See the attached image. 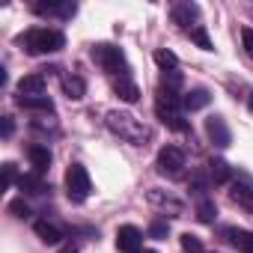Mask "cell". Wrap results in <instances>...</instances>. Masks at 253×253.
I'll return each mask as SVG.
<instances>
[{"mask_svg": "<svg viewBox=\"0 0 253 253\" xmlns=\"http://www.w3.org/2000/svg\"><path fill=\"white\" fill-rule=\"evenodd\" d=\"M146 200H149L155 209H161V211H170V217H179V214L185 211V203H182V200H176L173 194H167V191H158V188H149V191H146Z\"/></svg>", "mask_w": 253, "mask_h": 253, "instance_id": "ba28073f", "label": "cell"}, {"mask_svg": "<svg viewBox=\"0 0 253 253\" xmlns=\"http://www.w3.org/2000/svg\"><path fill=\"white\" fill-rule=\"evenodd\" d=\"M15 182V164H3V188H9Z\"/></svg>", "mask_w": 253, "mask_h": 253, "instance_id": "d6a6232c", "label": "cell"}, {"mask_svg": "<svg viewBox=\"0 0 253 253\" xmlns=\"http://www.w3.org/2000/svg\"><path fill=\"white\" fill-rule=\"evenodd\" d=\"M155 63L164 69V72H173L176 66H179V57L173 54V51H167V48H161V51H155Z\"/></svg>", "mask_w": 253, "mask_h": 253, "instance_id": "d4e9b609", "label": "cell"}, {"mask_svg": "<svg viewBox=\"0 0 253 253\" xmlns=\"http://www.w3.org/2000/svg\"><path fill=\"white\" fill-rule=\"evenodd\" d=\"M191 185H194V191H197V194H200V200H203V194L209 191V182H206L200 173H194V176H191Z\"/></svg>", "mask_w": 253, "mask_h": 253, "instance_id": "f546056e", "label": "cell"}, {"mask_svg": "<svg viewBox=\"0 0 253 253\" xmlns=\"http://www.w3.org/2000/svg\"><path fill=\"white\" fill-rule=\"evenodd\" d=\"M63 92H66L72 101H81V98L86 95V84H84V78H78V75H66V78H63Z\"/></svg>", "mask_w": 253, "mask_h": 253, "instance_id": "ffe728a7", "label": "cell"}, {"mask_svg": "<svg viewBox=\"0 0 253 253\" xmlns=\"http://www.w3.org/2000/svg\"><path fill=\"white\" fill-rule=\"evenodd\" d=\"M191 42H197L203 51H214V45H211V39H209V30H206L203 24H194V27H191Z\"/></svg>", "mask_w": 253, "mask_h": 253, "instance_id": "cb8c5ba5", "label": "cell"}, {"mask_svg": "<svg viewBox=\"0 0 253 253\" xmlns=\"http://www.w3.org/2000/svg\"><path fill=\"white\" fill-rule=\"evenodd\" d=\"M18 188H21L24 194H45V191H48L42 173H24V176H18Z\"/></svg>", "mask_w": 253, "mask_h": 253, "instance_id": "d6986e66", "label": "cell"}, {"mask_svg": "<svg viewBox=\"0 0 253 253\" xmlns=\"http://www.w3.org/2000/svg\"><path fill=\"white\" fill-rule=\"evenodd\" d=\"M89 57H92V63H95L101 72H107V75H113V78H122L125 72H128V63H125V54H122V48H116V45L98 42V45H92Z\"/></svg>", "mask_w": 253, "mask_h": 253, "instance_id": "277c9868", "label": "cell"}, {"mask_svg": "<svg viewBox=\"0 0 253 253\" xmlns=\"http://www.w3.org/2000/svg\"><path fill=\"white\" fill-rule=\"evenodd\" d=\"M182 110H185V107H182V98H179L173 89L158 86L155 113H158V119L167 125V128H173V131H188V119H185V113H182Z\"/></svg>", "mask_w": 253, "mask_h": 253, "instance_id": "7a4b0ae2", "label": "cell"}, {"mask_svg": "<svg viewBox=\"0 0 253 253\" xmlns=\"http://www.w3.org/2000/svg\"><path fill=\"white\" fill-rule=\"evenodd\" d=\"M250 12H253V6H250Z\"/></svg>", "mask_w": 253, "mask_h": 253, "instance_id": "8d00e7d4", "label": "cell"}, {"mask_svg": "<svg viewBox=\"0 0 253 253\" xmlns=\"http://www.w3.org/2000/svg\"><path fill=\"white\" fill-rule=\"evenodd\" d=\"M116 247L119 253H140L143 250V232L131 223H125L116 229Z\"/></svg>", "mask_w": 253, "mask_h": 253, "instance_id": "52a82bcc", "label": "cell"}, {"mask_svg": "<svg viewBox=\"0 0 253 253\" xmlns=\"http://www.w3.org/2000/svg\"><path fill=\"white\" fill-rule=\"evenodd\" d=\"M155 167H158L161 176L176 179V176H182V170H185V152H182L179 146H164V149L158 152V158H155Z\"/></svg>", "mask_w": 253, "mask_h": 253, "instance_id": "8992f818", "label": "cell"}, {"mask_svg": "<svg viewBox=\"0 0 253 253\" xmlns=\"http://www.w3.org/2000/svg\"><path fill=\"white\" fill-rule=\"evenodd\" d=\"M167 232H170V223L167 220H152L149 223V235L152 238H167Z\"/></svg>", "mask_w": 253, "mask_h": 253, "instance_id": "f1b7e54d", "label": "cell"}, {"mask_svg": "<svg viewBox=\"0 0 253 253\" xmlns=\"http://www.w3.org/2000/svg\"><path fill=\"white\" fill-rule=\"evenodd\" d=\"M113 92L125 101V104H134L140 98V86L128 78V75H122V78H113Z\"/></svg>", "mask_w": 253, "mask_h": 253, "instance_id": "30bf717a", "label": "cell"}, {"mask_svg": "<svg viewBox=\"0 0 253 253\" xmlns=\"http://www.w3.org/2000/svg\"><path fill=\"white\" fill-rule=\"evenodd\" d=\"M229 197H232V203H238V206H244V209H250V211H253V188H247V185L235 182V185L229 188Z\"/></svg>", "mask_w": 253, "mask_h": 253, "instance_id": "7402d4cb", "label": "cell"}, {"mask_svg": "<svg viewBox=\"0 0 253 253\" xmlns=\"http://www.w3.org/2000/svg\"><path fill=\"white\" fill-rule=\"evenodd\" d=\"M33 232H36L45 244H60V241H63V229H60L57 223H51V220H36V223H33Z\"/></svg>", "mask_w": 253, "mask_h": 253, "instance_id": "9a60e30c", "label": "cell"}, {"mask_svg": "<svg viewBox=\"0 0 253 253\" xmlns=\"http://www.w3.org/2000/svg\"><path fill=\"white\" fill-rule=\"evenodd\" d=\"M209 101H211V92L203 89V86H197V89L182 95V107L185 110H203V107H209Z\"/></svg>", "mask_w": 253, "mask_h": 253, "instance_id": "5bb4252c", "label": "cell"}, {"mask_svg": "<svg viewBox=\"0 0 253 253\" xmlns=\"http://www.w3.org/2000/svg\"><path fill=\"white\" fill-rule=\"evenodd\" d=\"M170 15H173V21H176L179 27H191V21L200 15V6H197V3H176V6L170 9Z\"/></svg>", "mask_w": 253, "mask_h": 253, "instance_id": "2e32d148", "label": "cell"}, {"mask_svg": "<svg viewBox=\"0 0 253 253\" xmlns=\"http://www.w3.org/2000/svg\"><path fill=\"white\" fill-rule=\"evenodd\" d=\"M143 253H158V250H143Z\"/></svg>", "mask_w": 253, "mask_h": 253, "instance_id": "e575fe53", "label": "cell"}, {"mask_svg": "<svg viewBox=\"0 0 253 253\" xmlns=\"http://www.w3.org/2000/svg\"><path fill=\"white\" fill-rule=\"evenodd\" d=\"M209 176H211L214 185H223V182L232 179V170H229V164H226L223 158H211V161H209Z\"/></svg>", "mask_w": 253, "mask_h": 253, "instance_id": "44dd1931", "label": "cell"}, {"mask_svg": "<svg viewBox=\"0 0 253 253\" xmlns=\"http://www.w3.org/2000/svg\"><path fill=\"white\" fill-rule=\"evenodd\" d=\"M161 86L176 92V89L182 86V75H179V72H164V78H161Z\"/></svg>", "mask_w": 253, "mask_h": 253, "instance_id": "83f0119b", "label": "cell"}, {"mask_svg": "<svg viewBox=\"0 0 253 253\" xmlns=\"http://www.w3.org/2000/svg\"><path fill=\"white\" fill-rule=\"evenodd\" d=\"M250 110H253V95H250Z\"/></svg>", "mask_w": 253, "mask_h": 253, "instance_id": "d590c367", "label": "cell"}, {"mask_svg": "<svg viewBox=\"0 0 253 253\" xmlns=\"http://www.w3.org/2000/svg\"><path fill=\"white\" fill-rule=\"evenodd\" d=\"M24 48H27V54H33V57H42V54H54V51H60L63 45H66V36L60 33V30H48V27H30L27 33H24Z\"/></svg>", "mask_w": 253, "mask_h": 253, "instance_id": "3957f363", "label": "cell"}, {"mask_svg": "<svg viewBox=\"0 0 253 253\" xmlns=\"http://www.w3.org/2000/svg\"><path fill=\"white\" fill-rule=\"evenodd\" d=\"M27 158H30V164H33V173H45V170L51 167V152H48V146H30V149H27Z\"/></svg>", "mask_w": 253, "mask_h": 253, "instance_id": "ac0fdd59", "label": "cell"}, {"mask_svg": "<svg viewBox=\"0 0 253 253\" xmlns=\"http://www.w3.org/2000/svg\"><path fill=\"white\" fill-rule=\"evenodd\" d=\"M92 191V182H89V173L81 167V164H72L66 170V194L72 203H84Z\"/></svg>", "mask_w": 253, "mask_h": 253, "instance_id": "5b68a950", "label": "cell"}, {"mask_svg": "<svg viewBox=\"0 0 253 253\" xmlns=\"http://www.w3.org/2000/svg\"><path fill=\"white\" fill-rule=\"evenodd\" d=\"M45 75L33 72V75H24L18 81V95H45Z\"/></svg>", "mask_w": 253, "mask_h": 253, "instance_id": "8fae6325", "label": "cell"}, {"mask_svg": "<svg viewBox=\"0 0 253 253\" xmlns=\"http://www.w3.org/2000/svg\"><path fill=\"white\" fill-rule=\"evenodd\" d=\"M15 101H18V107H24V110H42V113H54V101H51L48 95H18Z\"/></svg>", "mask_w": 253, "mask_h": 253, "instance_id": "e0dca14e", "label": "cell"}, {"mask_svg": "<svg viewBox=\"0 0 253 253\" xmlns=\"http://www.w3.org/2000/svg\"><path fill=\"white\" fill-rule=\"evenodd\" d=\"M60 253H78V247H75V244H66V247H63Z\"/></svg>", "mask_w": 253, "mask_h": 253, "instance_id": "836d02e7", "label": "cell"}, {"mask_svg": "<svg viewBox=\"0 0 253 253\" xmlns=\"http://www.w3.org/2000/svg\"><path fill=\"white\" fill-rule=\"evenodd\" d=\"M223 235H226V238H229V244H232V247H238L241 253H253V232H250V229L229 226Z\"/></svg>", "mask_w": 253, "mask_h": 253, "instance_id": "7c38bea8", "label": "cell"}, {"mask_svg": "<svg viewBox=\"0 0 253 253\" xmlns=\"http://www.w3.org/2000/svg\"><path fill=\"white\" fill-rule=\"evenodd\" d=\"M241 42H244V51L253 57V30H250V27H244V30H241Z\"/></svg>", "mask_w": 253, "mask_h": 253, "instance_id": "4dcf8cb0", "label": "cell"}, {"mask_svg": "<svg viewBox=\"0 0 253 253\" xmlns=\"http://www.w3.org/2000/svg\"><path fill=\"white\" fill-rule=\"evenodd\" d=\"M39 15H60V18H72L78 12V3H72V0H63V3H36L33 6Z\"/></svg>", "mask_w": 253, "mask_h": 253, "instance_id": "4fadbf2b", "label": "cell"}, {"mask_svg": "<svg viewBox=\"0 0 253 253\" xmlns=\"http://www.w3.org/2000/svg\"><path fill=\"white\" fill-rule=\"evenodd\" d=\"M214 217H217V206L203 197V200L197 203V220H200V223H214Z\"/></svg>", "mask_w": 253, "mask_h": 253, "instance_id": "603a6c76", "label": "cell"}, {"mask_svg": "<svg viewBox=\"0 0 253 253\" xmlns=\"http://www.w3.org/2000/svg\"><path fill=\"white\" fill-rule=\"evenodd\" d=\"M9 211H12V214H15V217H21V220H27V217H30V214H33V211H30V206H27V203H24V200H21V197H18V200H12V203H9Z\"/></svg>", "mask_w": 253, "mask_h": 253, "instance_id": "4316f807", "label": "cell"}, {"mask_svg": "<svg viewBox=\"0 0 253 253\" xmlns=\"http://www.w3.org/2000/svg\"><path fill=\"white\" fill-rule=\"evenodd\" d=\"M206 134H209V140H211L214 146H220V149H226V146L232 143V131H229V125H226L223 116H209V119H206Z\"/></svg>", "mask_w": 253, "mask_h": 253, "instance_id": "9c48e42d", "label": "cell"}, {"mask_svg": "<svg viewBox=\"0 0 253 253\" xmlns=\"http://www.w3.org/2000/svg\"><path fill=\"white\" fill-rule=\"evenodd\" d=\"M182 250H185V253H203V241H200L194 232H185V235H182Z\"/></svg>", "mask_w": 253, "mask_h": 253, "instance_id": "484cf974", "label": "cell"}, {"mask_svg": "<svg viewBox=\"0 0 253 253\" xmlns=\"http://www.w3.org/2000/svg\"><path fill=\"white\" fill-rule=\"evenodd\" d=\"M0 131H3V137H12V131H15L12 116H3V119H0Z\"/></svg>", "mask_w": 253, "mask_h": 253, "instance_id": "1f68e13d", "label": "cell"}, {"mask_svg": "<svg viewBox=\"0 0 253 253\" xmlns=\"http://www.w3.org/2000/svg\"><path fill=\"white\" fill-rule=\"evenodd\" d=\"M107 128L119 137V140H125V143H131V146H143L146 140H149V128L134 116V113H128V110H110L107 113Z\"/></svg>", "mask_w": 253, "mask_h": 253, "instance_id": "6da1fadb", "label": "cell"}]
</instances>
